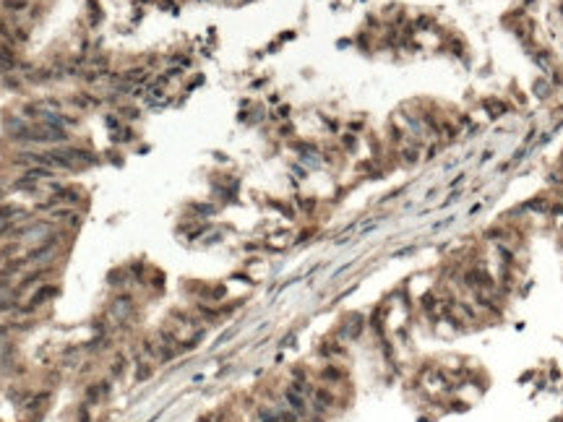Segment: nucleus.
Returning a JSON list of instances; mask_svg holds the SVG:
<instances>
[{
	"label": "nucleus",
	"mask_w": 563,
	"mask_h": 422,
	"mask_svg": "<svg viewBox=\"0 0 563 422\" xmlns=\"http://www.w3.org/2000/svg\"><path fill=\"white\" fill-rule=\"evenodd\" d=\"M402 156H404V162H415V159H417V151H415V149H407V151H404Z\"/></svg>",
	"instance_id": "obj_2"
},
{
	"label": "nucleus",
	"mask_w": 563,
	"mask_h": 422,
	"mask_svg": "<svg viewBox=\"0 0 563 422\" xmlns=\"http://www.w3.org/2000/svg\"><path fill=\"white\" fill-rule=\"evenodd\" d=\"M3 8L11 13H26L31 8V0H3Z\"/></svg>",
	"instance_id": "obj_1"
}]
</instances>
